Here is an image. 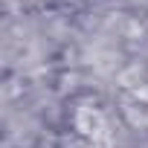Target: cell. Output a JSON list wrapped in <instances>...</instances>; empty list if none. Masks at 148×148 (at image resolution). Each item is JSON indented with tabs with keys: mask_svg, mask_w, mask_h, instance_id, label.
<instances>
[{
	"mask_svg": "<svg viewBox=\"0 0 148 148\" xmlns=\"http://www.w3.org/2000/svg\"><path fill=\"white\" fill-rule=\"evenodd\" d=\"M76 128H79L82 134H87V136H99V134L105 131V119H102L99 110H93V108H82L79 116H76Z\"/></svg>",
	"mask_w": 148,
	"mask_h": 148,
	"instance_id": "cell-1",
	"label": "cell"
}]
</instances>
